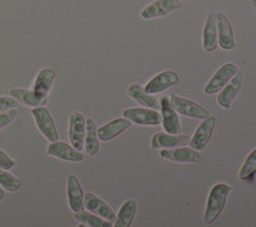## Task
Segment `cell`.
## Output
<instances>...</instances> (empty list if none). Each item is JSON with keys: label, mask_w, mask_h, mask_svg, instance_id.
I'll return each mask as SVG.
<instances>
[{"label": "cell", "mask_w": 256, "mask_h": 227, "mask_svg": "<svg viewBox=\"0 0 256 227\" xmlns=\"http://www.w3.org/2000/svg\"><path fill=\"white\" fill-rule=\"evenodd\" d=\"M180 0H154L152 3L146 6L141 12L144 20H154V18L164 17L172 13L176 9L180 8Z\"/></svg>", "instance_id": "obj_9"}, {"label": "cell", "mask_w": 256, "mask_h": 227, "mask_svg": "<svg viewBox=\"0 0 256 227\" xmlns=\"http://www.w3.org/2000/svg\"><path fill=\"white\" fill-rule=\"evenodd\" d=\"M160 158L176 162V163H198L201 160L200 151L191 146H180L173 149H162Z\"/></svg>", "instance_id": "obj_7"}, {"label": "cell", "mask_w": 256, "mask_h": 227, "mask_svg": "<svg viewBox=\"0 0 256 227\" xmlns=\"http://www.w3.org/2000/svg\"><path fill=\"white\" fill-rule=\"evenodd\" d=\"M84 205L88 209V212L92 213V214L99 215L102 218L108 219V221L113 222L116 221V212L113 208H110L108 204L105 203L102 199L99 196H96L92 192H86L84 196Z\"/></svg>", "instance_id": "obj_11"}, {"label": "cell", "mask_w": 256, "mask_h": 227, "mask_svg": "<svg viewBox=\"0 0 256 227\" xmlns=\"http://www.w3.org/2000/svg\"><path fill=\"white\" fill-rule=\"evenodd\" d=\"M84 149L88 155L94 157L99 153L100 143L99 136H98V127L95 125V121L92 118L86 120V134H84Z\"/></svg>", "instance_id": "obj_23"}, {"label": "cell", "mask_w": 256, "mask_h": 227, "mask_svg": "<svg viewBox=\"0 0 256 227\" xmlns=\"http://www.w3.org/2000/svg\"><path fill=\"white\" fill-rule=\"evenodd\" d=\"M18 112L17 109H10L8 112H4V113H0V131L3 130V128L8 127L13 121L17 118Z\"/></svg>", "instance_id": "obj_28"}, {"label": "cell", "mask_w": 256, "mask_h": 227, "mask_svg": "<svg viewBox=\"0 0 256 227\" xmlns=\"http://www.w3.org/2000/svg\"><path fill=\"white\" fill-rule=\"evenodd\" d=\"M242 80H244V75L241 72H237L236 76L219 91L218 99H216L219 107L224 108V109H230L232 103L234 102V99L238 95L240 89H241L242 85Z\"/></svg>", "instance_id": "obj_15"}, {"label": "cell", "mask_w": 256, "mask_h": 227, "mask_svg": "<svg viewBox=\"0 0 256 227\" xmlns=\"http://www.w3.org/2000/svg\"><path fill=\"white\" fill-rule=\"evenodd\" d=\"M202 48L206 53H212L218 48V29H216V15L208 16L202 31Z\"/></svg>", "instance_id": "obj_20"}, {"label": "cell", "mask_w": 256, "mask_h": 227, "mask_svg": "<svg viewBox=\"0 0 256 227\" xmlns=\"http://www.w3.org/2000/svg\"><path fill=\"white\" fill-rule=\"evenodd\" d=\"M9 94L20 104H24L30 108L44 107V104H46L48 102V96H41L36 91L27 90V89H12Z\"/></svg>", "instance_id": "obj_19"}, {"label": "cell", "mask_w": 256, "mask_h": 227, "mask_svg": "<svg viewBox=\"0 0 256 227\" xmlns=\"http://www.w3.org/2000/svg\"><path fill=\"white\" fill-rule=\"evenodd\" d=\"M48 154L59 158L62 160H67V162H82L84 160V154L81 151L63 141L50 143L49 148H48Z\"/></svg>", "instance_id": "obj_17"}, {"label": "cell", "mask_w": 256, "mask_h": 227, "mask_svg": "<svg viewBox=\"0 0 256 227\" xmlns=\"http://www.w3.org/2000/svg\"><path fill=\"white\" fill-rule=\"evenodd\" d=\"M20 103L16 99H13L12 96H0V113L8 112L10 109H16Z\"/></svg>", "instance_id": "obj_29"}, {"label": "cell", "mask_w": 256, "mask_h": 227, "mask_svg": "<svg viewBox=\"0 0 256 227\" xmlns=\"http://www.w3.org/2000/svg\"><path fill=\"white\" fill-rule=\"evenodd\" d=\"M32 116L35 118V122L40 132L49 140L50 143L58 141L59 134L56 127V123L52 121L50 112L45 107L32 108Z\"/></svg>", "instance_id": "obj_5"}, {"label": "cell", "mask_w": 256, "mask_h": 227, "mask_svg": "<svg viewBox=\"0 0 256 227\" xmlns=\"http://www.w3.org/2000/svg\"><path fill=\"white\" fill-rule=\"evenodd\" d=\"M67 195L68 204L73 213L82 212L84 208V190H82L81 182L76 175H70L67 182Z\"/></svg>", "instance_id": "obj_16"}, {"label": "cell", "mask_w": 256, "mask_h": 227, "mask_svg": "<svg viewBox=\"0 0 256 227\" xmlns=\"http://www.w3.org/2000/svg\"><path fill=\"white\" fill-rule=\"evenodd\" d=\"M238 72V68L234 63H224L216 73L212 76L210 81L208 82L206 86L204 88V93L206 95H212L218 94L222 89L230 81Z\"/></svg>", "instance_id": "obj_3"}, {"label": "cell", "mask_w": 256, "mask_h": 227, "mask_svg": "<svg viewBox=\"0 0 256 227\" xmlns=\"http://www.w3.org/2000/svg\"><path fill=\"white\" fill-rule=\"evenodd\" d=\"M74 218L80 222V223L88 224V227H113V223L108 219L102 218L99 215L92 214L90 212H78L74 213Z\"/></svg>", "instance_id": "obj_25"}, {"label": "cell", "mask_w": 256, "mask_h": 227, "mask_svg": "<svg viewBox=\"0 0 256 227\" xmlns=\"http://www.w3.org/2000/svg\"><path fill=\"white\" fill-rule=\"evenodd\" d=\"M56 77V73L54 71L50 70V68H42L36 76L32 90L36 91L41 96H48L52 90V82H54Z\"/></svg>", "instance_id": "obj_22"}, {"label": "cell", "mask_w": 256, "mask_h": 227, "mask_svg": "<svg viewBox=\"0 0 256 227\" xmlns=\"http://www.w3.org/2000/svg\"><path fill=\"white\" fill-rule=\"evenodd\" d=\"M216 29H218V45L224 50H232L236 47L234 35L230 20L223 12L216 13Z\"/></svg>", "instance_id": "obj_13"}, {"label": "cell", "mask_w": 256, "mask_h": 227, "mask_svg": "<svg viewBox=\"0 0 256 227\" xmlns=\"http://www.w3.org/2000/svg\"><path fill=\"white\" fill-rule=\"evenodd\" d=\"M77 227H88V224H84V223H80Z\"/></svg>", "instance_id": "obj_32"}, {"label": "cell", "mask_w": 256, "mask_h": 227, "mask_svg": "<svg viewBox=\"0 0 256 227\" xmlns=\"http://www.w3.org/2000/svg\"><path fill=\"white\" fill-rule=\"evenodd\" d=\"M188 135H172L166 132H156L152 139V149H173L190 145Z\"/></svg>", "instance_id": "obj_14"}, {"label": "cell", "mask_w": 256, "mask_h": 227, "mask_svg": "<svg viewBox=\"0 0 256 227\" xmlns=\"http://www.w3.org/2000/svg\"><path fill=\"white\" fill-rule=\"evenodd\" d=\"M230 190H232V187L228 183L224 182H218L212 187L204 213V221L208 224H212V222H216L219 215L222 214L224 207H226V203H227V198L230 195Z\"/></svg>", "instance_id": "obj_1"}, {"label": "cell", "mask_w": 256, "mask_h": 227, "mask_svg": "<svg viewBox=\"0 0 256 227\" xmlns=\"http://www.w3.org/2000/svg\"><path fill=\"white\" fill-rule=\"evenodd\" d=\"M178 81H180V77H178L176 71H164V72H160L158 73L156 76H154V77L146 84L144 90L148 94H150V95H154V94H159L168 90V89H170L172 86L177 85Z\"/></svg>", "instance_id": "obj_8"}, {"label": "cell", "mask_w": 256, "mask_h": 227, "mask_svg": "<svg viewBox=\"0 0 256 227\" xmlns=\"http://www.w3.org/2000/svg\"><path fill=\"white\" fill-rule=\"evenodd\" d=\"M214 127H216V117L210 116L209 118L202 121V122L200 123V126L196 128L194 136L190 140V146L198 151L206 148L210 139H212Z\"/></svg>", "instance_id": "obj_12"}, {"label": "cell", "mask_w": 256, "mask_h": 227, "mask_svg": "<svg viewBox=\"0 0 256 227\" xmlns=\"http://www.w3.org/2000/svg\"><path fill=\"white\" fill-rule=\"evenodd\" d=\"M132 122L127 118H116V120L110 121V122L105 123L100 128H98V136L102 141H109V140L116 139L120 136L122 132L131 127Z\"/></svg>", "instance_id": "obj_18"}, {"label": "cell", "mask_w": 256, "mask_h": 227, "mask_svg": "<svg viewBox=\"0 0 256 227\" xmlns=\"http://www.w3.org/2000/svg\"><path fill=\"white\" fill-rule=\"evenodd\" d=\"M84 134H86V118L80 112H74L70 116L68 135H70V145L80 151L84 149Z\"/></svg>", "instance_id": "obj_10"}, {"label": "cell", "mask_w": 256, "mask_h": 227, "mask_svg": "<svg viewBox=\"0 0 256 227\" xmlns=\"http://www.w3.org/2000/svg\"><path fill=\"white\" fill-rule=\"evenodd\" d=\"M170 103H172L176 112L178 114H182V116L202 121L210 117V113L208 109H205L204 107H201L196 102L186 99V98H180L178 95H170Z\"/></svg>", "instance_id": "obj_2"}, {"label": "cell", "mask_w": 256, "mask_h": 227, "mask_svg": "<svg viewBox=\"0 0 256 227\" xmlns=\"http://www.w3.org/2000/svg\"><path fill=\"white\" fill-rule=\"evenodd\" d=\"M160 116H162V125H163L164 131L166 134L177 135L180 134L182 126H180V120L178 113L173 108L169 96H163L160 99Z\"/></svg>", "instance_id": "obj_4"}, {"label": "cell", "mask_w": 256, "mask_h": 227, "mask_svg": "<svg viewBox=\"0 0 256 227\" xmlns=\"http://www.w3.org/2000/svg\"><path fill=\"white\" fill-rule=\"evenodd\" d=\"M14 166H16L14 160L9 157L6 151H3L2 149H0V168L9 171V169H12Z\"/></svg>", "instance_id": "obj_30"}, {"label": "cell", "mask_w": 256, "mask_h": 227, "mask_svg": "<svg viewBox=\"0 0 256 227\" xmlns=\"http://www.w3.org/2000/svg\"><path fill=\"white\" fill-rule=\"evenodd\" d=\"M252 7L254 8H256V0H252Z\"/></svg>", "instance_id": "obj_33"}, {"label": "cell", "mask_w": 256, "mask_h": 227, "mask_svg": "<svg viewBox=\"0 0 256 227\" xmlns=\"http://www.w3.org/2000/svg\"><path fill=\"white\" fill-rule=\"evenodd\" d=\"M256 173V149H254L248 155L246 160L242 164L238 172V178L242 181H248L252 178Z\"/></svg>", "instance_id": "obj_26"}, {"label": "cell", "mask_w": 256, "mask_h": 227, "mask_svg": "<svg viewBox=\"0 0 256 227\" xmlns=\"http://www.w3.org/2000/svg\"><path fill=\"white\" fill-rule=\"evenodd\" d=\"M123 118L140 126H158L162 123V116L158 111L148 108H127L123 111Z\"/></svg>", "instance_id": "obj_6"}, {"label": "cell", "mask_w": 256, "mask_h": 227, "mask_svg": "<svg viewBox=\"0 0 256 227\" xmlns=\"http://www.w3.org/2000/svg\"><path fill=\"white\" fill-rule=\"evenodd\" d=\"M0 186L10 192L18 191L20 187V181L6 169L0 168Z\"/></svg>", "instance_id": "obj_27"}, {"label": "cell", "mask_w": 256, "mask_h": 227, "mask_svg": "<svg viewBox=\"0 0 256 227\" xmlns=\"http://www.w3.org/2000/svg\"><path fill=\"white\" fill-rule=\"evenodd\" d=\"M127 93L128 95L131 96L134 102L138 103L141 107L148 108V109H154V111L160 109L159 100H158L154 95H150V94L146 93L141 85L132 84L131 86L128 88Z\"/></svg>", "instance_id": "obj_21"}, {"label": "cell", "mask_w": 256, "mask_h": 227, "mask_svg": "<svg viewBox=\"0 0 256 227\" xmlns=\"http://www.w3.org/2000/svg\"><path fill=\"white\" fill-rule=\"evenodd\" d=\"M4 198H6V192H4V189L0 186V201H3Z\"/></svg>", "instance_id": "obj_31"}, {"label": "cell", "mask_w": 256, "mask_h": 227, "mask_svg": "<svg viewBox=\"0 0 256 227\" xmlns=\"http://www.w3.org/2000/svg\"><path fill=\"white\" fill-rule=\"evenodd\" d=\"M137 212V204L134 199L126 200L120 208V212L116 217V223L113 227H131Z\"/></svg>", "instance_id": "obj_24"}]
</instances>
